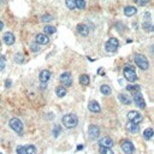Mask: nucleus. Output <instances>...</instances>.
<instances>
[{"instance_id":"obj_1","label":"nucleus","mask_w":154,"mask_h":154,"mask_svg":"<svg viewBox=\"0 0 154 154\" xmlns=\"http://www.w3.org/2000/svg\"><path fill=\"white\" fill-rule=\"evenodd\" d=\"M61 123L66 129H72V128H75L77 124H78V118H77L76 114L67 113L61 118Z\"/></svg>"},{"instance_id":"obj_2","label":"nucleus","mask_w":154,"mask_h":154,"mask_svg":"<svg viewBox=\"0 0 154 154\" xmlns=\"http://www.w3.org/2000/svg\"><path fill=\"white\" fill-rule=\"evenodd\" d=\"M124 77L129 81V82H135L137 81V76H136V72L134 70V66L131 65H125L124 67Z\"/></svg>"},{"instance_id":"obj_3","label":"nucleus","mask_w":154,"mask_h":154,"mask_svg":"<svg viewBox=\"0 0 154 154\" xmlns=\"http://www.w3.org/2000/svg\"><path fill=\"white\" fill-rule=\"evenodd\" d=\"M135 63H136V65L140 67V69H142V70H147L148 69V66H149V63H148V60H147V58L144 57V55H142V54H135Z\"/></svg>"},{"instance_id":"obj_4","label":"nucleus","mask_w":154,"mask_h":154,"mask_svg":"<svg viewBox=\"0 0 154 154\" xmlns=\"http://www.w3.org/2000/svg\"><path fill=\"white\" fill-rule=\"evenodd\" d=\"M10 126L11 129L17 132V134H22L23 132V123L18 119V118H12L10 119Z\"/></svg>"},{"instance_id":"obj_5","label":"nucleus","mask_w":154,"mask_h":154,"mask_svg":"<svg viewBox=\"0 0 154 154\" xmlns=\"http://www.w3.org/2000/svg\"><path fill=\"white\" fill-rule=\"evenodd\" d=\"M118 46H119L118 40H117V39H114V37H111V39L105 43V49H106V52H111V53H113V52H116V51H117Z\"/></svg>"},{"instance_id":"obj_6","label":"nucleus","mask_w":154,"mask_h":154,"mask_svg":"<svg viewBox=\"0 0 154 154\" xmlns=\"http://www.w3.org/2000/svg\"><path fill=\"white\" fill-rule=\"evenodd\" d=\"M60 82L63 83L64 88H67L72 84V76L70 72H64L60 75Z\"/></svg>"},{"instance_id":"obj_7","label":"nucleus","mask_w":154,"mask_h":154,"mask_svg":"<svg viewBox=\"0 0 154 154\" xmlns=\"http://www.w3.org/2000/svg\"><path fill=\"white\" fill-rule=\"evenodd\" d=\"M128 118H129L130 122H132V123H135V124L141 123L142 119H143L142 114H141L140 112H137V111H130V112L128 113Z\"/></svg>"},{"instance_id":"obj_8","label":"nucleus","mask_w":154,"mask_h":154,"mask_svg":"<svg viewBox=\"0 0 154 154\" xmlns=\"http://www.w3.org/2000/svg\"><path fill=\"white\" fill-rule=\"evenodd\" d=\"M120 146H122V149H123V152H124L125 154H132V153L135 152V147H134V144H132L130 141H128V140L122 141Z\"/></svg>"},{"instance_id":"obj_9","label":"nucleus","mask_w":154,"mask_h":154,"mask_svg":"<svg viewBox=\"0 0 154 154\" xmlns=\"http://www.w3.org/2000/svg\"><path fill=\"white\" fill-rule=\"evenodd\" d=\"M99 146L100 147H105V148H112L113 146V140L108 136H105V137H101L99 140Z\"/></svg>"},{"instance_id":"obj_10","label":"nucleus","mask_w":154,"mask_h":154,"mask_svg":"<svg viewBox=\"0 0 154 154\" xmlns=\"http://www.w3.org/2000/svg\"><path fill=\"white\" fill-rule=\"evenodd\" d=\"M134 101H135L136 106H138L140 108H144L146 107L144 99H143V96L140 93H134Z\"/></svg>"},{"instance_id":"obj_11","label":"nucleus","mask_w":154,"mask_h":154,"mask_svg":"<svg viewBox=\"0 0 154 154\" xmlns=\"http://www.w3.org/2000/svg\"><path fill=\"white\" fill-rule=\"evenodd\" d=\"M88 132H89V138L90 140H95L100 135V129L96 125H90L89 129H88Z\"/></svg>"},{"instance_id":"obj_12","label":"nucleus","mask_w":154,"mask_h":154,"mask_svg":"<svg viewBox=\"0 0 154 154\" xmlns=\"http://www.w3.org/2000/svg\"><path fill=\"white\" fill-rule=\"evenodd\" d=\"M35 42L37 45H47L49 42V37L46 34H37L35 36Z\"/></svg>"},{"instance_id":"obj_13","label":"nucleus","mask_w":154,"mask_h":154,"mask_svg":"<svg viewBox=\"0 0 154 154\" xmlns=\"http://www.w3.org/2000/svg\"><path fill=\"white\" fill-rule=\"evenodd\" d=\"M88 108H89V111H90V112H94V113H98V112H100V111H101V107H100L99 102H98V101H95V100L89 101V104H88Z\"/></svg>"},{"instance_id":"obj_14","label":"nucleus","mask_w":154,"mask_h":154,"mask_svg":"<svg viewBox=\"0 0 154 154\" xmlns=\"http://www.w3.org/2000/svg\"><path fill=\"white\" fill-rule=\"evenodd\" d=\"M39 78L41 81V83H47L51 78V72L48 70H43L40 72V76H39Z\"/></svg>"},{"instance_id":"obj_15","label":"nucleus","mask_w":154,"mask_h":154,"mask_svg":"<svg viewBox=\"0 0 154 154\" xmlns=\"http://www.w3.org/2000/svg\"><path fill=\"white\" fill-rule=\"evenodd\" d=\"M4 42L9 46L13 45L15 43V35L12 33H5L4 34Z\"/></svg>"},{"instance_id":"obj_16","label":"nucleus","mask_w":154,"mask_h":154,"mask_svg":"<svg viewBox=\"0 0 154 154\" xmlns=\"http://www.w3.org/2000/svg\"><path fill=\"white\" fill-rule=\"evenodd\" d=\"M77 31H78L80 35H82V36H88L89 28L86 24H78V25H77Z\"/></svg>"},{"instance_id":"obj_17","label":"nucleus","mask_w":154,"mask_h":154,"mask_svg":"<svg viewBox=\"0 0 154 154\" xmlns=\"http://www.w3.org/2000/svg\"><path fill=\"white\" fill-rule=\"evenodd\" d=\"M126 129H128L130 132H138L140 125H138V124H135V123H132V122L129 120V123L126 124Z\"/></svg>"},{"instance_id":"obj_18","label":"nucleus","mask_w":154,"mask_h":154,"mask_svg":"<svg viewBox=\"0 0 154 154\" xmlns=\"http://www.w3.org/2000/svg\"><path fill=\"white\" fill-rule=\"evenodd\" d=\"M118 99H119V101H120L122 104H124V105H130V104H131V99H130V96H128L126 94H119V95H118Z\"/></svg>"},{"instance_id":"obj_19","label":"nucleus","mask_w":154,"mask_h":154,"mask_svg":"<svg viewBox=\"0 0 154 154\" xmlns=\"http://www.w3.org/2000/svg\"><path fill=\"white\" fill-rule=\"evenodd\" d=\"M136 12H137V10H136V7H134V6H126V7L124 9V15L128 16V17L134 16Z\"/></svg>"},{"instance_id":"obj_20","label":"nucleus","mask_w":154,"mask_h":154,"mask_svg":"<svg viewBox=\"0 0 154 154\" xmlns=\"http://www.w3.org/2000/svg\"><path fill=\"white\" fill-rule=\"evenodd\" d=\"M89 82H90V78H89L88 75H81V77H80V83H81L82 86H88Z\"/></svg>"},{"instance_id":"obj_21","label":"nucleus","mask_w":154,"mask_h":154,"mask_svg":"<svg viewBox=\"0 0 154 154\" xmlns=\"http://www.w3.org/2000/svg\"><path fill=\"white\" fill-rule=\"evenodd\" d=\"M153 135H154V131H153L152 128H147V129L143 131V137H144L146 140H150V138L153 137Z\"/></svg>"},{"instance_id":"obj_22","label":"nucleus","mask_w":154,"mask_h":154,"mask_svg":"<svg viewBox=\"0 0 154 154\" xmlns=\"http://www.w3.org/2000/svg\"><path fill=\"white\" fill-rule=\"evenodd\" d=\"M142 28H143V30H144V31H147V33H152V31H154V25H153V24H150V23H148V22H144V23L142 24Z\"/></svg>"},{"instance_id":"obj_23","label":"nucleus","mask_w":154,"mask_h":154,"mask_svg":"<svg viewBox=\"0 0 154 154\" xmlns=\"http://www.w3.org/2000/svg\"><path fill=\"white\" fill-rule=\"evenodd\" d=\"M43 31H45L46 35H52V34H54V33L57 31V29H55L54 27H52V25H46V27L43 28Z\"/></svg>"},{"instance_id":"obj_24","label":"nucleus","mask_w":154,"mask_h":154,"mask_svg":"<svg viewBox=\"0 0 154 154\" xmlns=\"http://www.w3.org/2000/svg\"><path fill=\"white\" fill-rule=\"evenodd\" d=\"M100 90H101V93H102L104 95H110V94H111V87L107 86V84H102V86L100 87Z\"/></svg>"},{"instance_id":"obj_25","label":"nucleus","mask_w":154,"mask_h":154,"mask_svg":"<svg viewBox=\"0 0 154 154\" xmlns=\"http://www.w3.org/2000/svg\"><path fill=\"white\" fill-rule=\"evenodd\" d=\"M55 93H57V95L59 98H63V96L66 95V88H64V87H57Z\"/></svg>"},{"instance_id":"obj_26","label":"nucleus","mask_w":154,"mask_h":154,"mask_svg":"<svg viewBox=\"0 0 154 154\" xmlns=\"http://www.w3.org/2000/svg\"><path fill=\"white\" fill-rule=\"evenodd\" d=\"M75 1H76V9L84 10V7H86V0H75Z\"/></svg>"},{"instance_id":"obj_27","label":"nucleus","mask_w":154,"mask_h":154,"mask_svg":"<svg viewBox=\"0 0 154 154\" xmlns=\"http://www.w3.org/2000/svg\"><path fill=\"white\" fill-rule=\"evenodd\" d=\"M126 89L129 90V92H132V93H138L140 92V86H137V84H129L128 87H126Z\"/></svg>"},{"instance_id":"obj_28","label":"nucleus","mask_w":154,"mask_h":154,"mask_svg":"<svg viewBox=\"0 0 154 154\" xmlns=\"http://www.w3.org/2000/svg\"><path fill=\"white\" fill-rule=\"evenodd\" d=\"M15 61H16L17 64H22V63H24V55H23L22 53H17V54H15Z\"/></svg>"},{"instance_id":"obj_29","label":"nucleus","mask_w":154,"mask_h":154,"mask_svg":"<svg viewBox=\"0 0 154 154\" xmlns=\"http://www.w3.org/2000/svg\"><path fill=\"white\" fill-rule=\"evenodd\" d=\"M25 150H27V154H36V147L33 146V144H29L25 147Z\"/></svg>"},{"instance_id":"obj_30","label":"nucleus","mask_w":154,"mask_h":154,"mask_svg":"<svg viewBox=\"0 0 154 154\" xmlns=\"http://www.w3.org/2000/svg\"><path fill=\"white\" fill-rule=\"evenodd\" d=\"M66 6H67V9H70V10H75L76 9V1L75 0H66Z\"/></svg>"},{"instance_id":"obj_31","label":"nucleus","mask_w":154,"mask_h":154,"mask_svg":"<svg viewBox=\"0 0 154 154\" xmlns=\"http://www.w3.org/2000/svg\"><path fill=\"white\" fill-rule=\"evenodd\" d=\"M60 132H61V126L60 125H54V128H53V136L58 137L60 135Z\"/></svg>"},{"instance_id":"obj_32","label":"nucleus","mask_w":154,"mask_h":154,"mask_svg":"<svg viewBox=\"0 0 154 154\" xmlns=\"http://www.w3.org/2000/svg\"><path fill=\"white\" fill-rule=\"evenodd\" d=\"M99 152H100V154H114L111 148H105V147H100Z\"/></svg>"},{"instance_id":"obj_33","label":"nucleus","mask_w":154,"mask_h":154,"mask_svg":"<svg viewBox=\"0 0 154 154\" xmlns=\"http://www.w3.org/2000/svg\"><path fill=\"white\" fill-rule=\"evenodd\" d=\"M16 152H17V154H27V150H25L24 146H17Z\"/></svg>"},{"instance_id":"obj_34","label":"nucleus","mask_w":154,"mask_h":154,"mask_svg":"<svg viewBox=\"0 0 154 154\" xmlns=\"http://www.w3.org/2000/svg\"><path fill=\"white\" fill-rule=\"evenodd\" d=\"M4 69H5V57L0 54V71H3Z\"/></svg>"},{"instance_id":"obj_35","label":"nucleus","mask_w":154,"mask_h":154,"mask_svg":"<svg viewBox=\"0 0 154 154\" xmlns=\"http://www.w3.org/2000/svg\"><path fill=\"white\" fill-rule=\"evenodd\" d=\"M52 19H53V17L51 15H43V16H41V21L42 22H49Z\"/></svg>"},{"instance_id":"obj_36","label":"nucleus","mask_w":154,"mask_h":154,"mask_svg":"<svg viewBox=\"0 0 154 154\" xmlns=\"http://www.w3.org/2000/svg\"><path fill=\"white\" fill-rule=\"evenodd\" d=\"M135 1L138 4V5H141V6H143V5H146L149 0H135Z\"/></svg>"},{"instance_id":"obj_37","label":"nucleus","mask_w":154,"mask_h":154,"mask_svg":"<svg viewBox=\"0 0 154 154\" xmlns=\"http://www.w3.org/2000/svg\"><path fill=\"white\" fill-rule=\"evenodd\" d=\"M30 48H31L33 52H39V51H40V47L37 46V43H36V45H31Z\"/></svg>"},{"instance_id":"obj_38","label":"nucleus","mask_w":154,"mask_h":154,"mask_svg":"<svg viewBox=\"0 0 154 154\" xmlns=\"http://www.w3.org/2000/svg\"><path fill=\"white\" fill-rule=\"evenodd\" d=\"M11 84H12L11 80H6V81H5V87H6V88H10V87H11Z\"/></svg>"},{"instance_id":"obj_39","label":"nucleus","mask_w":154,"mask_h":154,"mask_svg":"<svg viewBox=\"0 0 154 154\" xmlns=\"http://www.w3.org/2000/svg\"><path fill=\"white\" fill-rule=\"evenodd\" d=\"M144 18H146V19H148V18H150V15H149L148 12H146V13H144Z\"/></svg>"},{"instance_id":"obj_40","label":"nucleus","mask_w":154,"mask_h":154,"mask_svg":"<svg viewBox=\"0 0 154 154\" xmlns=\"http://www.w3.org/2000/svg\"><path fill=\"white\" fill-rule=\"evenodd\" d=\"M3 29H4V23L0 21V30H3Z\"/></svg>"},{"instance_id":"obj_41","label":"nucleus","mask_w":154,"mask_h":154,"mask_svg":"<svg viewBox=\"0 0 154 154\" xmlns=\"http://www.w3.org/2000/svg\"><path fill=\"white\" fill-rule=\"evenodd\" d=\"M77 149H78V150L80 149H83V146H78V147H77Z\"/></svg>"},{"instance_id":"obj_42","label":"nucleus","mask_w":154,"mask_h":154,"mask_svg":"<svg viewBox=\"0 0 154 154\" xmlns=\"http://www.w3.org/2000/svg\"><path fill=\"white\" fill-rule=\"evenodd\" d=\"M152 51H153V53H154V46H153V48H152Z\"/></svg>"},{"instance_id":"obj_43","label":"nucleus","mask_w":154,"mask_h":154,"mask_svg":"<svg viewBox=\"0 0 154 154\" xmlns=\"http://www.w3.org/2000/svg\"><path fill=\"white\" fill-rule=\"evenodd\" d=\"M0 154H3V153H0Z\"/></svg>"}]
</instances>
